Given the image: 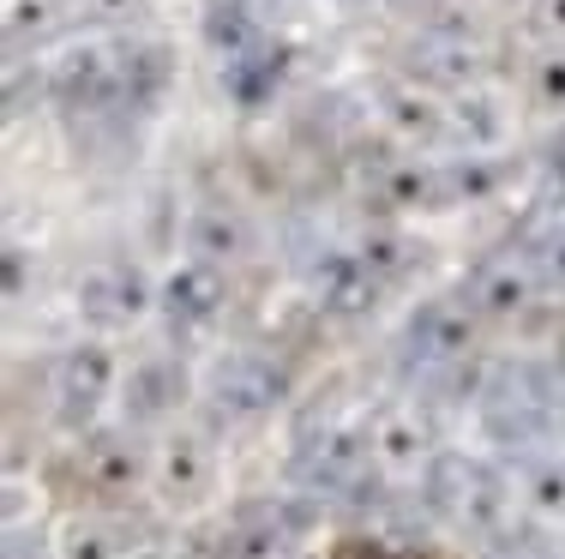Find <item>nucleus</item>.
Returning <instances> with one entry per match:
<instances>
[{
  "instance_id": "obj_1",
  "label": "nucleus",
  "mask_w": 565,
  "mask_h": 559,
  "mask_svg": "<svg viewBox=\"0 0 565 559\" xmlns=\"http://www.w3.org/2000/svg\"><path fill=\"white\" fill-rule=\"evenodd\" d=\"M415 482H422V512L427 517L457 524V529H481L488 541L500 536V529H511V505H523L511 463L476 458V451H457V445H439Z\"/></svg>"
},
{
  "instance_id": "obj_9",
  "label": "nucleus",
  "mask_w": 565,
  "mask_h": 559,
  "mask_svg": "<svg viewBox=\"0 0 565 559\" xmlns=\"http://www.w3.org/2000/svg\"><path fill=\"white\" fill-rule=\"evenodd\" d=\"M307 289H313V308L326 319L361 325V319L380 313V301H385L392 283L373 271V259L361 247H338V252H319V265L307 271Z\"/></svg>"
},
{
  "instance_id": "obj_17",
  "label": "nucleus",
  "mask_w": 565,
  "mask_h": 559,
  "mask_svg": "<svg viewBox=\"0 0 565 559\" xmlns=\"http://www.w3.org/2000/svg\"><path fill=\"white\" fill-rule=\"evenodd\" d=\"M380 205L385 211H446V205H457L451 169H427V163L385 169L380 175Z\"/></svg>"
},
{
  "instance_id": "obj_4",
  "label": "nucleus",
  "mask_w": 565,
  "mask_h": 559,
  "mask_svg": "<svg viewBox=\"0 0 565 559\" xmlns=\"http://www.w3.org/2000/svg\"><path fill=\"white\" fill-rule=\"evenodd\" d=\"M476 331L481 319L469 313L463 295H434L422 308H409V319L397 325V362L427 373V379H463L481 385L488 373H476Z\"/></svg>"
},
{
  "instance_id": "obj_24",
  "label": "nucleus",
  "mask_w": 565,
  "mask_h": 559,
  "mask_svg": "<svg viewBox=\"0 0 565 559\" xmlns=\"http://www.w3.org/2000/svg\"><path fill=\"white\" fill-rule=\"evenodd\" d=\"M0 559H61V548L43 524H19L0 536Z\"/></svg>"
},
{
  "instance_id": "obj_8",
  "label": "nucleus",
  "mask_w": 565,
  "mask_h": 559,
  "mask_svg": "<svg viewBox=\"0 0 565 559\" xmlns=\"http://www.w3.org/2000/svg\"><path fill=\"white\" fill-rule=\"evenodd\" d=\"M228 295H235V283H228L223 265L186 252L163 283H157V313H163V325L174 337H199V331H211L228 313Z\"/></svg>"
},
{
  "instance_id": "obj_3",
  "label": "nucleus",
  "mask_w": 565,
  "mask_h": 559,
  "mask_svg": "<svg viewBox=\"0 0 565 559\" xmlns=\"http://www.w3.org/2000/svg\"><path fill=\"white\" fill-rule=\"evenodd\" d=\"M295 475L319 494H349L373 475V416L367 409H319L295 428Z\"/></svg>"
},
{
  "instance_id": "obj_11",
  "label": "nucleus",
  "mask_w": 565,
  "mask_h": 559,
  "mask_svg": "<svg viewBox=\"0 0 565 559\" xmlns=\"http://www.w3.org/2000/svg\"><path fill=\"white\" fill-rule=\"evenodd\" d=\"M457 295L469 301L476 319L505 325V319H518L523 308H535V295H542V265H535V252H488V259L469 265Z\"/></svg>"
},
{
  "instance_id": "obj_18",
  "label": "nucleus",
  "mask_w": 565,
  "mask_h": 559,
  "mask_svg": "<svg viewBox=\"0 0 565 559\" xmlns=\"http://www.w3.org/2000/svg\"><path fill=\"white\" fill-rule=\"evenodd\" d=\"M199 36H205V49H217L223 61H235V55H247V49L265 43V19H259L253 0H205Z\"/></svg>"
},
{
  "instance_id": "obj_7",
  "label": "nucleus",
  "mask_w": 565,
  "mask_h": 559,
  "mask_svg": "<svg viewBox=\"0 0 565 559\" xmlns=\"http://www.w3.org/2000/svg\"><path fill=\"white\" fill-rule=\"evenodd\" d=\"M307 529H313V517L295 499H241L205 529V541L211 559H282L301 553Z\"/></svg>"
},
{
  "instance_id": "obj_22",
  "label": "nucleus",
  "mask_w": 565,
  "mask_h": 559,
  "mask_svg": "<svg viewBox=\"0 0 565 559\" xmlns=\"http://www.w3.org/2000/svg\"><path fill=\"white\" fill-rule=\"evenodd\" d=\"M55 548H61V559H127L115 524H103V517H73L55 536Z\"/></svg>"
},
{
  "instance_id": "obj_20",
  "label": "nucleus",
  "mask_w": 565,
  "mask_h": 559,
  "mask_svg": "<svg viewBox=\"0 0 565 559\" xmlns=\"http://www.w3.org/2000/svg\"><path fill=\"white\" fill-rule=\"evenodd\" d=\"M518 494L530 505V524L565 529V451H530L518 470Z\"/></svg>"
},
{
  "instance_id": "obj_5",
  "label": "nucleus",
  "mask_w": 565,
  "mask_h": 559,
  "mask_svg": "<svg viewBox=\"0 0 565 559\" xmlns=\"http://www.w3.org/2000/svg\"><path fill=\"white\" fill-rule=\"evenodd\" d=\"M289 362L271 350H228L205 367L199 379V397H205L211 416L223 421H265L289 404Z\"/></svg>"
},
{
  "instance_id": "obj_10",
  "label": "nucleus",
  "mask_w": 565,
  "mask_h": 559,
  "mask_svg": "<svg viewBox=\"0 0 565 559\" xmlns=\"http://www.w3.org/2000/svg\"><path fill=\"white\" fill-rule=\"evenodd\" d=\"M151 308H157V289H151V277H145V265H132V259H109V265H97V271H85V283H78V319H85L97 337L132 331Z\"/></svg>"
},
{
  "instance_id": "obj_16",
  "label": "nucleus",
  "mask_w": 565,
  "mask_h": 559,
  "mask_svg": "<svg viewBox=\"0 0 565 559\" xmlns=\"http://www.w3.org/2000/svg\"><path fill=\"white\" fill-rule=\"evenodd\" d=\"M282 78H289V49L271 43V36H265L259 49H247V55L223 61V90H228L235 109H265L282 90Z\"/></svg>"
},
{
  "instance_id": "obj_23",
  "label": "nucleus",
  "mask_w": 565,
  "mask_h": 559,
  "mask_svg": "<svg viewBox=\"0 0 565 559\" xmlns=\"http://www.w3.org/2000/svg\"><path fill=\"white\" fill-rule=\"evenodd\" d=\"M481 559H565V541H547L542 524H511L488 541Z\"/></svg>"
},
{
  "instance_id": "obj_25",
  "label": "nucleus",
  "mask_w": 565,
  "mask_h": 559,
  "mask_svg": "<svg viewBox=\"0 0 565 559\" xmlns=\"http://www.w3.org/2000/svg\"><path fill=\"white\" fill-rule=\"evenodd\" d=\"M127 559H211V541H205V529H199V536H151Z\"/></svg>"
},
{
  "instance_id": "obj_29",
  "label": "nucleus",
  "mask_w": 565,
  "mask_h": 559,
  "mask_svg": "<svg viewBox=\"0 0 565 559\" xmlns=\"http://www.w3.org/2000/svg\"><path fill=\"white\" fill-rule=\"evenodd\" d=\"M282 559H307V553H282Z\"/></svg>"
},
{
  "instance_id": "obj_14",
  "label": "nucleus",
  "mask_w": 565,
  "mask_h": 559,
  "mask_svg": "<svg viewBox=\"0 0 565 559\" xmlns=\"http://www.w3.org/2000/svg\"><path fill=\"white\" fill-rule=\"evenodd\" d=\"M151 482L174 505H199L211 494V482H217V458H211V445L199 433H169L163 451L151 458Z\"/></svg>"
},
{
  "instance_id": "obj_26",
  "label": "nucleus",
  "mask_w": 565,
  "mask_h": 559,
  "mask_svg": "<svg viewBox=\"0 0 565 559\" xmlns=\"http://www.w3.org/2000/svg\"><path fill=\"white\" fill-rule=\"evenodd\" d=\"M535 103H547V109H565V55H554V61L535 66Z\"/></svg>"
},
{
  "instance_id": "obj_2",
  "label": "nucleus",
  "mask_w": 565,
  "mask_h": 559,
  "mask_svg": "<svg viewBox=\"0 0 565 559\" xmlns=\"http://www.w3.org/2000/svg\"><path fill=\"white\" fill-rule=\"evenodd\" d=\"M481 433L500 451H547V439L565 428V385L547 362H500L488 367L476 391Z\"/></svg>"
},
{
  "instance_id": "obj_15",
  "label": "nucleus",
  "mask_w": 565,
  "mask_h": 559,
  "mask_svg": "<svg viewBox=\"0 0 565 559\" xmlns=\"http://www.w3.org/2000/svg\"><path fill=\"white\" fill-rule=\"evenodd\" d=\"M434 428L422 409H373V470L392 475H422L434 458Z\"/></svg>"
},
{
  "instance_id": "obj_13",
  "label": "nucleus",
  "mask_w": 565,
  "mask_h": 559,
  "mask_svg": "<svg viewBox=\"0 0 565 559\" xmlns=\"http://www.w3.org/2000/svg\"><path fill=\"white\" fill-rule=\"evenodd\" d=\"M78 475H85L97 494H132V487L151 475V458H145V445H139V433L127 428V421H103V428H90L85 433V445H78Z\"/></svg>"
},
{
  "instance_id": "obj_28",
  "label": "nucleus",
  "mask_w": 565,
  "mask_h": 559,
  "mask_svg": "<svg viewBox=\"0 0 565 559\" xmlns=\"http://www.w3.org/2000/svg\"><path fill=\"white\" fill-rule=\"evenodd\" d=\"M535 24L554 31V36H565V0H535Z\"/></svg>"
},
{
  "instance_id": "obj_27",
  "label": "nucleus",
  "mask_w": 565,
  "mask_h": 559,
  "mask_svg": "<svg viewBox=\"0 0 565 559\" xmlns=\"http://www.w3.org/2000/svg\"><path fill=\"white\" fill-rule=\"evenodd\" d=\"M132 0H73V12H85V19H127Z\"/></svg>"
},
{
  "instance_id": "obj_19",
  "label": "nucleus",
  "mask_w": 565,
  "mask_h": 559,
  "mask_svg": "<svg viewBox=\"0 0 565 559\" xmlns=\"http://www.w3.org/2000/svg\"><path fill=\"white\" fill-rule=\"evenodd\" d=\"M476 43L469 36H457V31H434V36H422L415 43V78L422 85H439V90H457V85H469L476 78Z\"/></svg>"
},
{
  "instance_id": "obj_21",
  "label": "nucleus",
  "mask_w": 565,
  "mask_h": 559,
  "mask_svg": "<svg viewBox=\"0 0 565 559\" xmlns=\"http://www.w3.org/2000/svg\"><path fill=\"white\" fill-rule=\"evenodd\" d=\"M186 241H193L199 259H217L228 265L241 247H247V229H241V217H228V211H199L193 229H186Z\"/></svg>"
},
{
  "instance_id": "obj_12",
  "label": "nucleus",
  "mask_w": 565,
  "mask_h": 559,
  "mask_svg": "<svg viewBox=\"0 0 565 559\" xmlns=\"http://www.w3.org/2000/svg\"><path fill=\"white\" fill-rule=\"evenodd\" d=\"M193 397V379H186L181 362H169V355H151V362L127 367L120 373V421L127 428H157V421L181 416V404Z\"/></svg>"
},
{
  "instance_id": "obj_6",
  "label": "nucleus",
  "mask_w": 565,
  "mask_h": 559,
  "mask_svg": "<svg viewBox=\"0 0 565 559\" xmlns=\"http://www.w3.org/2000/svg\"><path fill=\"white\" fill-rule=\"evenodd\" d=\"M120 367L109 343L85 337L73 343V350H61L55 373H49V409H55V421L66 433H90L103 428V416H109V404L120 397Z\"/></svg>"
}]
</instances>
